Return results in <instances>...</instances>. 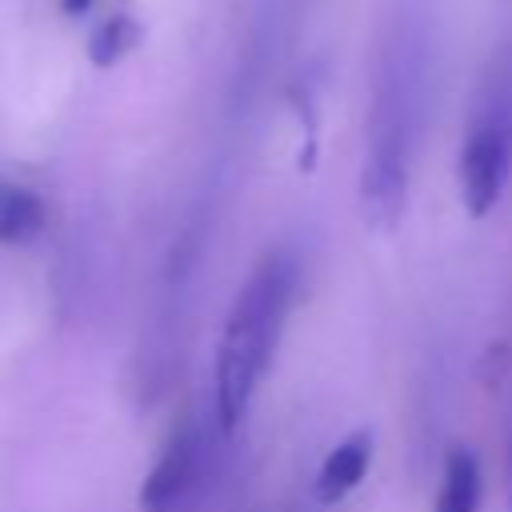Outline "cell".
<instances>
[{
  "label": "cell",
  "instance_id": "obj_1",
  "mask_svg": "<svg viewBox=\"0 0 512 512\" xmlns=\"http://www.w3.org/2000/svg\"><path fill=\"white\" fill-rule=\"evenodd\" d=\"M296 284H300V264L292 252L276 248L268 252L252 276L240 284L224 332H220V348H216V424L220 432H232L256 388L260 376L272 364V348L280 340L284 316L296 300Z\"/></svg>",
  "mask_w": 512,
  "mask_h": 512
},
{
  "label": "cell",
  "instance_id": "obj_2",
  "mask_svg": "<svg viewBox=\"0 0 512 512\" xmlns=\"http://www.w3.org/2000/svg\"><path fill=\"white\" fill-rule=\"evenodd\" d=\"M420 76H424L420 48L396 40L380 64L372 120H368V156L360 176L364 216L376 228H396L404 216L416 124H420Z\"/></svg>",
  "mask_w": 512,
  "mask_h": 512
},
{
  "label": "cell",
  "instance_id": "obj_3",
  "mask_svg": "<svg viewBox=\"0 0 512 512\" xmlns=\"http://www.w3.org/2000/svg\"><path fill=\"white\" fill-rule=\"evenodd\" d=\"M512 172V64H496L484 80L460 148V200L468 216H488Z\"/></svg>",
  "mask_w": 512,
  "mask_h": 512
},
{
  "label": "cell",
  "instance_id": "obj_4",
  "mask_svg": "<svg viewBox=\"0 0 512 512\" xmlns=\"http://www.w3.org/2000/svg\"><path fill=\"white\" fill-rule=\"evenodd\" d=\"M196 464H200V436H196L192 424H184L180 432H172V440L164 444L160 460L144 476L140 508L144 512H176L180 500L188 496L192 480H196Z\"/></svg>",
  "mask_w": 512,
  "mask_h": 512
},
{
  "label": "cell",
  "instance_id": "obj_5",
  "mask_svg": "<svg viewBox=\"0 0 512 512\" xmlns=\"http://www.w3.org/2000/svg\"><path fill=\"white\" fill-rule=\"evenodd\" d=\"M368 460H372V432H352L344 436L320 464L316 472V500L320 504H340L368 472Z\"/></svg>",
  "mask_w": 512,
  "mask_h": 512
},
{
  "label": "cell",
  "instance_id": "obj_6",
  "mask_svg": "<svg viewBox=\"0 0 512 512\" xmlns=\"http://www.w3.org/2000/svg\"><path fill=\"white\" fill-rule=\"evenodd\" d=\"M480 508V464L472 448H452L444 456V476L432 512H476Z\"/></svg>",
  "mask_w": 512,
  "mask_h": 512
},
{
  "label": "cell",
  "instance_id": "obj_7",
  "mask_svg": "<svg viewBox=\"0 0 512 512\" xmlns=\"http://www.w3.org/2000/svg\"><path fill=\"white\" fill-rule=\"evenodd\" d=\"M44 232V200L24 184H0V244H32Z\"/></svg>",
  "mask_w": 512,
  "mask_h": 512
},
{
  "label": "cell",
  "instance_id": "obj_8",
  "mask_svg": "<svg viewBox=\"0 0 512 512\" xmlns=\"http://www.w3.org/2000/svg\"><path fill=\"white\" fill-rule=\"evenodd\" d=\"M140 24L132 20V16H124V12H116V16H108L92 36H88V60L96 64V68H112V64H120L136 44H140Z\"/></svg>",
  "mask_w": 512,
  "mask_h": 512
},
{
  "label": "cell",
  "instance_id": "obj_9",
  "mask_svg": "<svg viewBox=\"0 0 512 512\" xmlns=\"http://www.w3.org/2000/svg\"><path fill=\"white\" fill-rule=\"evenodd\" d=\"M504 476H508V512H512V416H508V452H504Z\"/></svg>",
  "mask_w": 512,
  "mask_h": 512
},
{
  "label": "cell",
  "instance_id": "obj_10",
  "mask_svg": "<svg viewBox=\"0 0 512 512\" xmlns=\"http://www.w3.org/2000/svg\"><path fill=\"white\" fill-rule=\"evenodd\" d=\"M60 8H64L68 16H84V12L92 8V0H60Z\"/></svg>",
  "mask_w": 512,
  "mask_h": 512
}]
</instances>
